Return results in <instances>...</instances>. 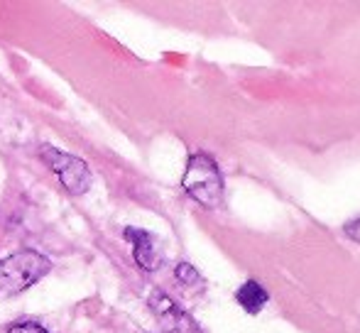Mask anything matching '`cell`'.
<instances>
[{"label": "cell", "mask_w": 360, "mask_h": 333, "mask_svg": "<svg viewBox=\"0 0 360 333\" xmlns=\"http://www.w3.org/2000/svg\"><path fill=\"white\" fill-rule=\"evenodd\" d=\"M267 299H270V294H267L265 287L255 280H248L245 285L236 292V301L248 311V314H260L262 306L267 304Z\"/></svg>", "instance_id": "obj_6"}, {"label": "cell", "mask_w": 360, "mask_h": 333, "mask_svg": "<svg viewBox=\"0 0 360 333\" xmlns=\"http://www.w3.org/2000/svg\"><path fill=\"white\" fill-rule=\"evenodd\" d=\"M174 275H176V280L186 287H201L204 285V280H201V275L196 272V267L189 265V262H179L176 270H174Z\"/></svg>", "instance_id": "obj_7"}, {"label": "cell", "mask_w": 360, "mask_h": 333, "mask_svg": "<svg viewBox=\"0 0 360 333\" xmlns=\"http://www.w3.org/2000/svg\"><path fill=\"white\" fill-rule=\"evenodd\" d=\"M181 189L204 209L223 206V174L216 159L206 152H194L181 176Z\"/></svg>", "instance_id": "obj_1"}, {"label": "cell", "mask_w": 360, "mask_h": 333, "mask_svg": "<svg viewBox=\"0 0 360 333\" xmlns=\"http://www.w3.org/2000/svg\"><path fill=\"white\" fill-rule=\"evenodd\" d=\"M125 240L133 245V257L145 272H157L162 267V252L152 233L143 228H125Z\"/></svg>", "instance_id": "obj_4"}, {"label": "cell", "mask_w": 360, "mask_h": 333, "mask_svg": "<svg viewBox=\"0 0 360 333\" xmlns=\"http://www.w3.org/2000/svg\"><path fill=\"white\" fill-rule=\"evenodd\" d=\"M8 333H49L42 324H34V321H22V324H13Z\"/></svg>", "instance_id": "obj_8"}, {"label": "cell", "mask_w": 360, "mask_h": 333, "mask_svg": "<svg viewBox=\"0 0 360 333\" xmlns=\"http://www.w3.org/2000/svg\"><path fill=\"white\" fill-rule=\"evenodd\" d=\"M343 230H346L348 238L356 240V243H360V216H358V218H353V221H348Z\"/></svg>", "instance_id": "obj_9"}, {"label": "cell", "mask_w": 360, "mask_h": 333, "mask_svg": "<svg viewBox=\"0 0 360 333\" xmlns=\"http://www.w3.org/2000/svg\"><path fill=\"white\" fill-rule=\"evenodd\" d=\"M150 309H152V314L157 316L160 321H165L169 329H176V326L181 324V321H186V316H184V311L179 309V306L174 304V301L169 299V296L165 294V292H160V289H155L152 292V296H150Z\"/></svg>", "instance_id": "obj_5"}, {"label": "cell", "mask_w": 360, "mask_h": 333, "mask_svg": "<svg viewBox=\"0 0 360 333\" xmlns=\"http://www.w3.org/2000/svg\"><path fill=\"white\" fill-rule=\"evenodd\" d=\"M39 155L49 164V169L59 176V181H62V186L69 194L81 196L91 189V169L84 159L74 157V155L64 152V150L52 148V145H42Z\"/></svg>", "instance_id": "obj_3"}, {"label": "cell", "mask_w": 360, "mask_h": 333, "mask_svg": "<svg viewBox=\"0 0 360 333\" xmlns=\"http://www.w3.org/2000/svg\"><path fill=\"white\" fill-rule=\"evenodd\" d=\"M52 262L37 250H20L0 260V296H13L49 275Z\"/></svg>", "instance_id": "obj_2"}]
</instances>
